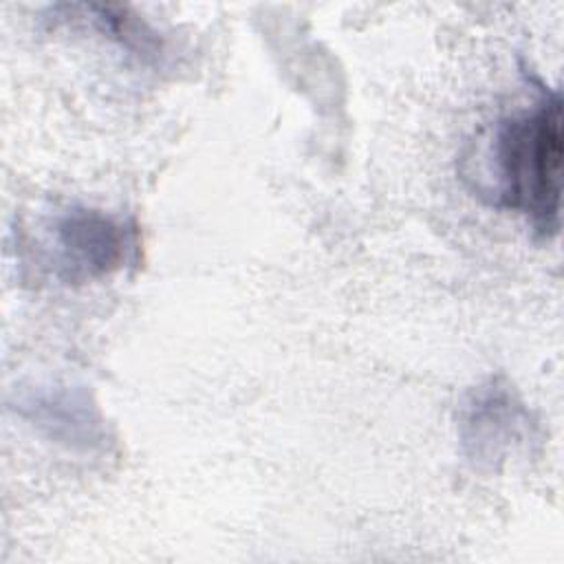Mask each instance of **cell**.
<instances>
[{
  "instance_id": "cell-1",
  "label": "cell",
  "mask_w": 564,
  "mask_h": 564,
  "mask_svg": "<svg viewBox=\"0 0 564 564\" xmlns=\"http://www.w3.org/2000/svg\"><path fill=\"white\" fill-rule=\"evenodd\" d=\"M562 156V99L542 88L529 110L496 123L489 143L496 205L522 214L542 236L557 234Z\"/></svg>"
},
{
  "instance_id": "cell-2",
  "label": "cell",
  "mask_w": 564,
  "mask_h": 564,
  "mask_svg": "<svg viewBox=\"0 0 564 564\" xmlns=\"http://www.w3.org/2000/svg\"><path fill=\"white\" fill-rule=\"evenodd\" d=\"M62 271L68 280L104 275L126 256V231L99 212H70L57 227Z\"/></svg>"
},
{
  "instance_id": "cell-3",
  "label": "cell",
  "mask_w": 564,
  "mask_h": 564,
  "mask_svg": "<svg viewBox=\"0 0 564 564\" xmlns=\"http://www.w3.org/2000/svg\"><path fill=\"white\" fill-rule=\"evenodd\" d=\"M471 421L476 423V432L474 438L478 441V447L482 443H494L496 438V447L502 443H509L507 438H516L520 427L529 423V416L511 401V397L502 390H494L487 392L474 408ZM474 441V443H476Z\"/></svg>"
}]
</instances>
